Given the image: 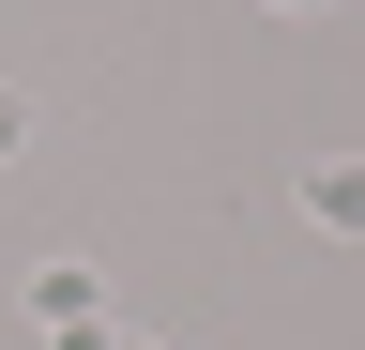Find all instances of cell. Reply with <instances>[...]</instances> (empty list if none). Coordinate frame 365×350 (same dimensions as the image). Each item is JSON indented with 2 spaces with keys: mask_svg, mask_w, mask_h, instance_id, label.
I'll list each match as a JSON object with an SVG mask.
<instances>
[{
  "mask_svg": "<svg viewBox=\"0 0 365 350\" xmlns=\"http://www.w3.org/2000/svg\"><path fill=\"white\" fill-rule=\"evenodd\" d=\"M274 16H335V0H274Z\"/></svg>",
  "mask_w": 365,
  "mask_h": 350,
  "instance_id": "3",
  "label": "cell"
},
{
  "mask_svg": "<svg viewBox=\"0 0 365 350\" xmlns=\"http://www.w3.org/2000/svg\"><path fill=\"white\" fill-rule=\"evenodd\" d=\"M304 229H335V244H365V168L335 153V168H304Z\"/></svg>",
  "mask_w": 365,
  "mask_h": 350,
  "instance_id": "1",
  "label": "cell"
},
{
  "mask_svg": "<svg viewBox=\"0 0 365 350\" xmlns=\"http://www.w3.org/2000/svg\"><path fill=\"white\" fill-rule=\"evenodd\" d=\"M107 350H153V335H107Z\"/></svg>",
  "mask_w": 365,
  "mask_h": 350,
  "instance_id": "4",
  "label": "cell"
},
{
  "mask_svg": "<svg viewBox=\"0 0 365 350\" xmlns=\"http://www.w3.org/2000/svg\"><path fill=\"white\" fill-rule=\"evenodd\" d=\"M31 153V92H0V168H16Z\"/></svg>",
  "mask_w": 365,
  "mask_h": 350,
  "instance_id": "2",
  "label": "cell"
}]
</instances>
